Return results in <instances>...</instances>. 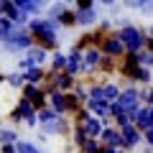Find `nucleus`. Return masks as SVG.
<instances>
[{"instance_id": "nucleus-1", "label": "nucleus", "mask_w": 153, "mask_h": 153, "mask_svg": "<svg viewBox=\"0 0 153 153\" xmlns=\"http://www.w3.org/2000/svg\"><path fill=\"white\" fill-rule=\"evenodd\" d=\"M28 31L33 33V41L44 49L54 51L59 49V31H61V23L56 18H49V16H31V21L26 23Z\"/></svg>"}, {"instance_id": "nucleus-2", "label": "nucleus", "mask_w": 153, "mask_h": 153, "mask_svg": "<svg viewBox=\"0 0 153 153\" xmlns=\"http://www.w3.org/2000/svg\"><path fill=\"white\" fill-rule=\"evenodd\" d=\"M117 36L123 38L128 51H143L146 49V41H148V31L138 28L135 23H128V26H120L117 28Z\"/></svg>"}, {"instance_id": "nucleus-3", "label": "nucleus", "mask_w": 153, "mask_h": 153, "mask_svg": "<svg viewBox=\"0 0 153 153\" xmlns=\"http://www.w3.org/2000/svg\"><path fill=\"white\" fill-rule=\"evenodd\" d=\"M33 44H36V41H33V33L28 31V26H21L16 36L3 44V51H5V54H21V51H26L28 46H33Z\"/></svg>"}, {"instance_id": "nucleus-4", "label": "nucleus", "mask_w": 153, "mask_h": 153, "mask_svg": "<svg viewBox=\"0 0 153 153\" xmlns=\"http://www.w3.org/2000/svg\"><path fill=\"white\" fill-rule=\"evenodd\" d=\"M100 49H102V54L107 56H115V59H120V56H125V44H123V38L117 36V31H107L102 38V44H100Z\"/></svg>"}, {"instance_id": "nucleus-5", "label": "nucleus", "mask_w": 153, "mask_h": 153, "mask_svg": "<svg viewBox=\"0 0 153 153\" xmlns=\"http://www.w3.org/2000/svg\"><path fill=\"white\" fill-rule=\"evenodd\" d=\"M49 59V49H44V46H38V44H33V46H28L26 51H23V59L18 61V69H28L31 64H44V61Z\"/></svg>"}, {"instance_id": "nucleus-6", "label": "nucleus", "mask_w": 153, "mask_h": 153, "mask_svg": "<svg viewBox=\"0 0 153 153\" xmlns=\"http://www.w3.org/2000/svg\"><path fill=\"white\" fill-rule=\"evenodd\" d=\"M38 128H41L44 135H66L69 133V120H66V115H56L46 123H38Z\"/></svg>"}, {"instance_id": "nucleus-7", "label": "nucleus", "mask_w": 153, "mask_h": 153, "mask_svg": "<svg viewBox=\"0 0 153 153\" xmlns=\"http://www.w3.org/2000/svg\"><path fill=\"white\" fill-rule=\"evenodd\" d=\"M46 82H49L54 89L69 92V89L76 84V76H74V74H69V71H51V74H46Z\"/></svg>"}, {"instance_id": "nucleus-8", "label": "nucleus", "mask_w": 153, "mask_h": 153, "mask_svg": "<svg viewBox=\"0 0 153 153\" xmlns=\"http://www.w3.org/2000/svg\"><path fill=\"white\" fill-rule=\"evenodd\" d=\"M82 54H84L82 49L71 46V49L66 51V69H64V71H69V74H74V76L82 74V71H84V59H82Z\"/></svg>"}, {"instance_id": "nucleus-9", "label": "nucleus", "mask_w": 153, "mask_h": 153, "mask_svg": "<svg viewBox=\"0 0 153 153\" xmlns=\"http://www.w3.org/2000/svg\"><path fill=\"white\" fill-rule=\"evenodd\" d=\"M84 59V74H92V71L100 69V61H102V49L100 46H87L82 54Z\"/></svg>"}, {"instance_id": "nucleus-10", "label": "nucleus", "mask_w": 153, "mask_h": 153, "mask_svg": "<svg viewBox=\"0 0 153 153\" xmlns=\"http://www.w3.org/2000/svg\"><path fill=\"white\" fill-rule=\"evenodd\" d=\"M120 133H123V146H125V148H138L143 143V130L135 125V123L120 128Z\"/></svg>"}, {"instance_id": "nucleus-11", "label": "nucleus", "mask_w": 153, "mask_h": 153, "mask_svg": "<svg viewBox=\"0 0 153 153\" xmlns=\"http://www.w3.org/2000/svg\"><path fill=\"white\" fill-rule=\"evenodd\" d=\"M97 23H100V10L94 5L92 8H79V10H76V26L79 28H92V26H97Z\"/></svg>"}, {"instance_id": "nucleus-12", "label": "nucleus", "mask_w": 153, "mask_h": 153, "mask_svg": "<svg viewBox=\"0 0 153 153\" xmlns=\"http://www.w3.org/2000/svg\"><path fill=\"white\" fill-rule=\"evenodd\" d=\"M133 123H135L140 130L153 125V105H140V107L133 112Z\"/></svg>"}, {"instance_id": "nucleus-13", "label": "nucleus", "mask_w": 153, "mask_h": 153, "mask_svg": "<svg viewBox=\"0 0 153 153\" xmlns=\"http://www.w3.org/2000/svg\"><path fill=\"white\" fill-rule=\"evenodd\" d=\"M151 71H153V69H148V66L138 64L135 69H133L130 74L125 76V84H151V79H153Z\"/></svg>"}, {"instance_id": "nucleus-14", "label": "nucleus", "mask_w": 153, "mask_h": 153, "mask_svg": "<svg viewBox=\"0 0 153 153\" xmlns=\"http://www.w3.org/2000/svg\"><path fill=\"white\" fill-rule=\"evenodd\" d=\"M46 92H49V105H51V107H54L59 115H66V92L54 89L51 84L46 87ZM66 117H69V115H66Z\"/></svg>"}, {"instance_id": "nucleus-15", "label": "nucleus", "mask_w": 153, "mask_h": 153, "mask_svg": "<svg viewBox=\"0 0 153 153\" xmlns=\"http://www.w3.org/2000/svg\"><path fill=\"white\" fill-rule=\"evenodd\" d=\"M100 140H102L105 146L123 148V133H120V128H115V125H105V128H102V133H100Z\"/></svg>"}, {"instance_id": "nucleus-16", "label": "nucleus", "mask_w": 153, "mask_h": 153, "mask_svg": "<svg viewBox=\"0 0 153 153\" xmlns=\"http://www.w3.org/2000/svg\"><path fill=\"white\" fill-rule=\"evenodd\" d=\"M107 125V120H102V117H97V115H89L87 123H84L79 130H84L89 138H100V133H102V128Z\"/></svg>"}, {"instance_id": "nucleus-17", "label": "nucleus", "mask_w": 153, "mask_h": 153, "mask_svg": "<svg viewBox=\"0 0 153 153\" xmlns=\"http://www.w3.org/2000/svg\"><path fill=\"white\" fill-rule=\"evenodd\" d=\"M46 74H49V71H46L41 64H31L28 69H23V79H26V82H33V84H44Z\"/></svg>"}, {"instance_id": "nucleus-18", "label": "nucleus", "mask_w": 153, "mask_h": 153, "mask_svg": "<svg viewBox=\"0 0 153 153\" xmlns=\"http://www.w3.org/2000/svg\"><path fill=\"white\" fill-rule=\"evenodd\" d=\"M87 110L92 115H97V117H102V120L110 117V102L107 100H87Z\"/></svg>"}, {"instance_id": "nucleus-19", "label": "nucleus", "mask_w": 153, "mask_h": 153, "mask_svg": "<svg viewBox=\"0 0 153 153\" xmlns=\"http://www.w3.org/2000/svg\"><path fill=\"white\" fill-rule=\"evenodd\" d=\"M117 66H120V59L102 54V61H100V69H97V71H102V74H115V71H117Z\"/></svg>"}, {"instance_id": "nucleus-20", "label": "nucleus", "mask_w": 153, "mask_h": 153, "mask_svg": "<svg viewBox=\"0 0 153 153\" xmlns=\"http://www.w3.org/2000/svg\"><path fill=\"white\" fill-rule=\"evenodd\" d=\"M82 107H84V102H82V100H79V97H76V94L69 89V92H66V115L71 117L76 110H82Z\"/></svg>"}, {"instance_id": "nucleus-21", "label": "nucleus", "mask_w": 153, "mask_h": 153, "mask_svg": "<svg viewBox=\"0 0 153 153\" xmlns=\"http://www.w3.org/2000/svg\"><path fill=\"white\" fill-rule=\"evenodd\" d=\"M66 69V54L64 51H51V71H64Z\"/></svg>"}, {"instance_id": "nucleus-22", "label": "nucleus", "mask_w": 153, "mask_h": 153, "mask_svg": "<svg viewBox=\"0 0 153 153\" xmlns=\"http://www.w3.org/2000/svg\"><path fill=\"white\" fill-rule=\"evenodd\" d=\"M10 3H13V5H18L21 10H26L28 16H41V8H38L33 0H10Z\"/></svg>"}, {"instance_id": "nucleus-23", "label": "nucleus", "mask_w": 153, "mask_h": 153, "mask_svg": "<svg viewBox=\"0 0 153 153\" xmlns=\"http://www.w3.org/2000/svg\"><path fill=\"white\" fill-rule=\"evenodd\" d=\"M59 23H61V28H71V26H76V10L69 5V8H66V10L59 16Z\"/></svg>"}, {"instance_id": "nucleus-24", "label": "nucleus", "mask_w": 153, "mask_h": 153, "mask_svg": "<svg viewBox=\"0 0 153 153\" xmlns=\"http://www.w3.org/2000/svg\"><path fill=\"white\" fill-rule=\"evenodd\" d=\"M102 94H105V100L107 102H115L117 100V94H120V87L115 82H102Z\"/></svg>"}, {"instance_id": "nucleus-25", "label": "nucleus", "mask_w": 153, "mask_h": 153, "mask_svg": "<svg viewBox=\"0 0 153 153\" xmlns=\"http://www.w3.org/2000/svg\"><path fill=\"white\" fill-rule=\"evenodd\" d=\"M16 148H18V153H46V151H41L33 140H21V138L16 140Z\"/></svg>"}, {"instance_id": "nucleus-26", "label": "nucleus", "mask_w": 153, "mask_h": 153, "mask_svg": "<svg viewBox=\"0 0 153 153\" xmlns=\"http://www.w3.org/2000/svg\"><path fill=\"white\" fill-rule=\"evenodd\" d=\"M66 8H69V5H66L64 0H56V3H49V8H46V16H49V18H56V21H59V16L66 10Z\"/></svg>"}, {"instance_id": "nucleus-27", "label": "nucleus", "mask_w": 153, "mask_h": 153, "mask_svg": "<svg viewBox=\"0 0 153 153\" xmlns=\"http://www.w3.org/2000/svg\"><path fill=\"white\" fill-rule=\"evenodd\" d=\"M100 148H102V140L100 138H87L84 146L79 148V153H100Z\"/></svg>"}, {"instance_id": "nucleus-28", "label": "nucleus", "mask_w": 153, "mask_h": 153, "mask_svg": "<svg viewBox=\"0 0 153 153\" xmlns=\"http://www.w3.org/2000/svg\"><path fill=\"white\" fill-rule=\"evenodd\" d=\"M133 123V115L130 112H117V115H112V125L115 128H125V125H130Z\"/></svg>"}, {"instance_id": "nucleus-29", "label": "nucleus", "mask_w": 153, "mask_h": 153, "mask_svg": "<svg viewBox=\"0 0 153 153\" xmlns=\"http://www.w3.org/2000/svg\"><path fill=\"white\" fill-rule=\"evenodd\" d=\"M23 71H13V74H5V84H10V87H16V89H21L23 87Z\"/></svg>"}, {"instance_id": "nucleus-30", "label": "nucleus", "mask_w": 153, "mask_h": 153, "mask_svg": "<svg viewBox=\"0 0 153 153\" xmlns=\"http://www.w3.org/2000/svg\"><path fill=\"white\" fill-rule=\"evenodd\" d=\"M138 61H140L143 66H148V69H153V49H143V51H138Z\"/></svg>"}, {"instance_id": "nucleus-31", "label": "nucleus", "mask_w": 153, "mask_h": 153, "mask_svg": "<svg viewBox=\"0 0 153 153\" xmlns=\"http://www.w3.org/2000/svg\"><path fill=\"white\" fill-rule=\"evenodd\" d=\"M18 140V133L13 130V128H0V143H16Z\"/></svg>"}, {"instance_id": "nucleus-32", "label": "nucleus", "mask_w": 153, "mask_h": 153, "mask_svg": "<svg viewBox=\"0 0 153 153\" xmlns=\"http://www.w3.org/2000/svg\"><path fill=\"white\" fill-rule=\"evenodd\" d=\"M87 100H105L102 84H89V97H87Z\"/></svg>"}, {"instance_id": "nucleus-33", "label": "nucleus", "mask_w": 153, "mask_h": 153, "mask_svg": "<svg viewBox=\"0 0 153 153\" xmlns=\"http://www.w3.org/2000/svg\"><path fill=\"white\" fill-rule=\"evenodd\" d=\"M138 13H140V16H146V18H151V16H153V0H146Z\"/></svg>"}, {"instance_id": "nucleus-34", "label": "nucleus", "mask_w": 153, "mask_h": 153, "mask_svg": "<svg viewBox=\"0 0 153 153\" xmlns=\"http://www.w3.org/2000/svg\"><path fill=\"white\" fill-rule=\"evenodd\" d=\"M143 3H146V0H123V5H125L128 10H140Z\"/></svg>"}, {"instance_id": "nucleus-35", "label": "nucleus", "mask_w": 153, "mask_h": 153, "mask_svg": "<svg viewBox=\"0 0 153 153\" xmlns=\"http://www.w3.org/2000/svg\"><path fill=\"white\" fill-rule=\"evenodd\" d=\"M143 143H146V146H151V148H153V125H151V128H146V130H143Z\"/></svg>"}, {"instance_id": "nucleus-36", "label": "nucleus", "mask_w": 153, "mask_h": 153, "mask_svg": "<svg viewBox=\"0 0 153 153\" xmlns=\"http://www.w3.org/2000/svg\"><path fill=\"white\" fill-rule=\"evenodd\" d=\"M140 100H143V105H153V87H148L146 92H140Z\"/></svg>"}, {"instance_id": "nucleus-37", "label": "nucleus", "mask_w": 153, "mask_h": 153, "mask_svg": "<svg viewBox=\"0 0 153 153\" xmlns=\"http://www.w3.org/2000/svg\"><path fill=\"white\" fill-rule=\"evenodd\" d=\"M94 5V0H74V3H71V8H76V10H79V8H92Z\"/></svg>"}, {"instance_id": "nucleus-38", "label": "nucleus", "mask_w": 153, "mask_h": 153, "mask_svg": "<svg viewBox=\"0 0 153 153\" xmlns=\"http://www.w3.org/2000/svg\"><path fill=\"white\" fill-rule=\"evenodd\" d=\"M0 153H18L16 143H0Z\"/></svg>"}, {"instance_id": "nucleus-39", "label": "nucleus", "mask_w": 153, "mask_h": 153, "mask_svg": "<svg viewBox=\"0 0 153 153\" xmlns=\"http://www.w3.org/2000/svg\"><path fill=\"white\" fill-rule=\"evenodd\" d=\"M100 153H117V148H115V146H105V143H102V148H100Z\"/></svg>"}, {"instance_id": "nucleus-40", "label": "nucleus", "mask_w": 153, "mask_h": 153, "mask_svg": "<svg viewBox=\"0 0 153 153\" xmlns=\"http://www.w3.org/2000/svg\"><path fill=\"white\" fill-rule=\"evenodd\" d=\"M97 3H102L105 8H115V5H117V3H120V0H97Z\"/></svg>"}, {"instance_id": "nucleus-41", "label": "nucleus", "mask_w": 153, "mask_h": 153, "mask_svg": "<svg viewBox=\"0 0 153 153\" xmlns=\"http://www.w3.org/2000/svg\"><path fill=\"white\" fill-rule=\"evenodd\" d=\"M146 46H148V49H153V26L148 28V41H146Z\"/></svg>"}, {"instance_id": "nucleus-42", "label": "nucleus", "mask_w": 153, "mask_h": 153, "mask_svg": "<svg viewBox=\"0 0 153 153\" xmlns=\"http://www.w3.org/2000/svg\"><path fill=\"white\" fill-rule=\"evenodd\" d=\"M117 153H133V148H125V146H123V148H117Z\"/></svg>"}, {"instance_id": "nucleus-43", "label": "nucleus", "mask_w": 153, "mask_h": 153, "mask_svg": "<svg viewBox=\"0 0 153 153\" xmlns=\"http://www.w3.org/2000/svg\"><path fill=\"white\" fill-rule=\"evenodd\" d=\"M10 3V0H0V10H5V5Z\"/></svg>"}, {"instance_id": "nucleus-44", "label": "nucleus", "mask_w": 153, "mask_h": 153, "mask_svg": "<svg viewBox=\"0 0 153 153\" xmlns=\"http://www.w3.org/2000/svg\"><path fill=\"white\" fill-rule=\"evenodd\" d=\"M3 82H5V74H3V71H0V84H3Z\"/></svg>"}, {"instance_id": "nucleus-45", "label": "nucleus", "mask_w": 153, "mask_h": 153, "mask_svg": "<svg viewBox=\"0 0 153 153\" xmlns=\"http://www.w3.org/2000/svg\"><path fill=\"white\" fill-rule=\"evenodd\" d=\"M64 3H66V5H71V3H74V0H64Z\"/></svg>"}, {"instance_id": "nucleus-46", "label": "nucleus", "mask_w": 153, "mask_h": 153, "mask_svg": "<svg viewBox=\"0 0 153 153\" xmlns=\"http://www.w3.org/2000/svg\"><path fill=\"white\" fill-rule=\"evenodd\" d=\"M148 153H153V151H148Z\"/></svg>"}]
</instances>
